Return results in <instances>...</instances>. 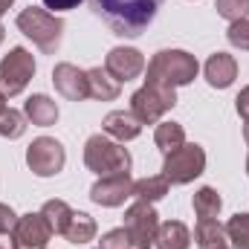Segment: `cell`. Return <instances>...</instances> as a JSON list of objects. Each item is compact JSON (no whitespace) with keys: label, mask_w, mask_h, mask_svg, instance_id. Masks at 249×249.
Masks as SVG:
<instances>
[{"label":"cell","mask_w":249,"mask_h":249,"mask_svg":"<svg viewBox=\"0 0 249 249\" xmlns=\"http://www.w3.org/2000/svg\"><path fill=\"white\" fill-rule=\"evenodd\" d=\"M102 130H105L110 139H116V142H130V139H136V136L142 133V122H139L130 110H113V113L105 116Z\"/></svg>","instance_id":"obj_15"},{"label":"cell","mask_w":249,"mask_h":249,"mask_svg":"<svg viewBox=\"0 0 249 249\" xmlns=\"http://www.w3.org/2000/svg\"><path fill=\"white\" fill-rule=\"evenodd\" d=\"M154 142L162 154H171L180 145H186V130H183L180 122H160L157 130H154Z\"/></svg>","instance_id":"obj_21"},{"label":"cell","mask_w":249,"mask_h":249,"mask_svg":"<svg viewBox=\"0 0 249 249\" xmlns=\"http://www.w3.org/2000/svg\"><path fill=\"white\" fill-rule=\"evenodd\" d=\"M235 107H238V113L244 116V119H249V84L238 93V99H235Z\"/></svg>","instance_id":"obj_32"},{"label":"cell","mask_w":249,"mask_h":249,"mask_svg":"<svg viewBox=\"0 0 249 249\" xmlns=\"http://www.w3.org/2000/svg\"><path fill=\"white\" fill-rule=\"evenodd\" d=\"M247 174H249V157H247Z\"/></svg>","instance_id":"obj_39"},{"label":"cell","mask_w":249,"mask_h":249,"mask_svg":"<svg viewBox=\"0 0 249 249\" xmlns=\"http://www.w3.org/2000/svg\"><path fill=\"white\" fill-rule=\"evenodd\" d=\"M0 249H15V241H12V232H9V235H0Z\"/></svg>","instance_id":"obj_33"},{"label":"cell","mask_w":249,"mask_h":249,"mask_svg":"<svg viewBox=\"0 0 249 249\" xmlns=\"http://www.w3.org/2000/svg\"><path fill=\"white\" fill-rule=\"evenodd\" d=\"M188 244H191V232H188L186 223H180V220L160 223L157 238H154L157 249H188Z\"/></svg>","instance_id":"obj_18"},{"label":"cell","mask_w":249,"mask_h":249,"mask_svg":"<svg viewBox=\"0 0 249 249\" xmlns=\"http://www.w3.org/2000/svg\"><path fill=\"white\" fill-rule=\"evenodd\" d=\"M3 38H6V29H3V26H0V44H3Z\"/></svg>","instance_id":"obj_36"},{"label":"cell","mask_w":249,"mask_h":249,"mask_svg":"<svg viewBox=\"0 0 249 249\" xmlns=\"http://www.w3.org/2000/svg\"><path fill=\"white\" fill-rule=\"evenodd\" d=\"M53 238V229L47 226L44 214L41 212H29V214H20L15 229H12V241L15 249H47Z\"/></svg>","instance_id":"obj_10"},{"label":"cell","mask_w":249,"mask_h":249,"mask_svg":"<svg viewBox=\"0 0 249 249\" xmlns=\"http://www.w3.org/2000/svg\"><path fill=\"white\" fill-rule=\"evenodd\" d=\"M157 229H160V214H157L154 203L136 200V203L124 212V232L130 235L133 249H151L154 247Z\"/></svg>","instance_id":"obj_8"},{"label":"cell","mask_w":249,"mask_h":249,"mask_svg":"<svg viewBox=\"0 0 249 249\" xmlns=\"http://www.w3.org/2000/svg\"><path fill=\"white\" fill-rule=\"evenodd\" d=\"M194 241H197L200 249H217V247L226 244V229L217 223V217H212V220H197Z\"/></svg>","instance_id":"obj_22"},{"label":"cell","mask_w":249,"mask_h":249,"mask_svg":"<svg viewBox=\"0 0 249 249\" xmlns=\"http://www.w3.org/2000/svg\"><path fill=\"white\" fill-rule=\"evenodd\" d=\"M174 105H177V93L174 87H165V84H145L130 96V113L142 124L160 122Z\"/></svg>","instance_id":"obj_5"},{"label":"cell","mask_w":249,"mask_h":249,"mask_svg":"<svg viewBox=\"0 0 249 249\" xmlns=\"http://www.w3.org/2000/svg\"><path fill=\"white\" fill-rule=\"evenodd\" d=\"M53 84L70 102H84L90 99V84H87V70H78L75 64L61 61L53 70Z\"/></svg>","instance_id":"obj_12"},{"label":"cell","mask_w":249,"mask_h":249,"mask_svg":"<svg viewBox=\"0 0 249 249\" xmlns=\"http://www.w3.org/2000/svg\"><path fill=\"white\" fill-rule=\"evenodd\" d=\"M84 165L99 177L124 174L130 171V154L122 142L110 139L107 133H96L84 142Z\"/></svg>","instance_id":"obj_4"},{"label":"cell","mask_w":249,"mask_h":249,"mask_svg":"<svg viewBox=\"0 0 249 249\" xmlns=\"http://www.w3.org/2000/svg\"><path fill=\"white\" fill-rule=\"evenodd\" d=\"M0 107H6V96L3 93H0Z\"/></svg>","instance_id":"obj_37"},{"label":"cell","mask_w":249,"mask_h":249,"mask_svg":"<svg viewBox=\"0 0 249 249\" xmlns=\"http://www.w3.org/2000/svg\"><path fill=\"white\" fill-rule=\"evenodd\" d=\"M217 249H235V247H226V244H223V247H217Z\"/></svg>","instance_id":"obj_38"},{"label":"cell","mask_w":249,"mask_h":249,"mask_svg":"<svg viewBox=\"0 0 249 249\" xmlns=\"http://www.w3.org/2000/svg\"><path fill=\"white\" fill-rule=\"evenodd\" d=\"M206 171V151L194 142L180 145L177 151L165 154V162H162V174L171 186H188L191 180H197L200 174Z\"/></svg>","instance_id":"obj_6"},{"label":"cell","mask_w":249,"mask_h":249,"mask_svg":"<svg viewBox=\"0 0 249 249\" xmlns=\"http://www.w3.org/2000/svg\"><path fill=\"white\" fill-rule=\"evenodd\" d=\"M32 75H35L32 53L23 47H12L9 55H3V61H0V93L6 99L20 96L26 90V84L32 81Z\"/></svg>","instance_id":"obj_7"},{"label":"cell","mask_w":249,"mask_h":249,"mask_svg":"<svg viewBox=\"0 0 249 249\" xmlns=\"http://www.w3.org/2000/svg\"><path fill=\"white\" fill-rule=\"evenodd\" d=\"M26 133V116L12 107H0V136L3 139H20Z\"/></svg>","instance_id":"obj_25"},{"label":"cell","mask_w":249,"mask_h":249,"mask_svg":"<svg viewBox=\"0 0 249 249\" xmlns=\"http://www.w3.org/2000/svg\"><path fill=\"white\" fill-rule=\"evenodd\" d=\"M44 6L55 15V12H70V9L81 6V0H44Z\"/></svg>","instance_id":"obj_31"},{"label":"cell","mask_w":249,"mask_h":249,"mask_svg":"<svg viewBox=\"0 0 249 249\" xmlns=\"http://www.w3.org/2000/svg\"><path fill=\"white\" fill-rule=\"evenodd\" d=\"M223 229H226V241H232L235 249H249V214L247 212H238L235 217H229V223Z\"/></svg>","instance_id":"obj_26"},{"label":"cell","mask_w":249,"mask_h":249,"mask_svg":"<svg viewBox=\"0 0 249 249\" xmlns=\"http://www.w3.org/2000/svg\"><path fill=\"white\" fill-rule=\"evenodd\" d=\"M168 186L171 183L165 180V174H151V177H142L133 183V197L145 200V203H157L168 194Z\"/></svg>","instance_id":"obj_20"},{"label":"cell","mask_w":249,"mask_h":249,"mask_svg":"<svg viewBox=\"0 0 249 249\" xmlns=\"http://www.w3.org/2000/svg\"><path fill=\"white\" fill-rule=\"evenodd\" d=\"M90 6L113 29V35L139 38L157 18L162 0H90Z\"/></svg>","instance_id":"obj_1"},{"label":"cell","mask_w":249,"mask_h":249,"mask_svg":"<svg viewBox=\"0 0 249 249\" xmlns=\"http://www.w3.org/2000/svg\"><path fill=\"white\" fill-rule=\"evenodd\" d=\"M12 3H15V0H0V18H3V15L12 9Z\"/></svg>","instance_id":"obj_34"},{"label":"cell","mask_w":249,"mask_h":249,"mask_svg":"<svg viewBox=\"0 0 249 249\" xmlns=\"http://www.w3.org/2000/svg\"><path fill=\"white\" fill-rule=\"evenodd\" d=\"M99 249H133V244H130V235L122 229H110L102 241H99Z\"/></svg>","instance_id":"obj_29"},{"label":"cell","mask_w":249,"mask_h":249,"mask_svg":"<svg viewBox=\"0 0 249 249\" xmlns=\"http://www.w3.org/2000/svg\"><path fill=\"white\" fill-rule=\"evenodd\" d=\"M41 214H44L47 226L53 229V235H64V229H67V223H70V217H72V209H70L64 200H47V203L41 206Z\"/></svg>","instance_id":"obj_24"},{"label":"cell","mask_w":249,"mask_h":249,"mask_svg":"<svg viewBox=\"0 0 249 249\" xmlns=\"http://www.w3.org/2000/svg\"><path fill=\"white\" fill-rule=\"evenodd\" d=\"M18 29L47 55H55L58 47H61V35H64V20L58 15L47 12V9H38V6H29L23 9L18 18H15Z\"/></svg>","instance_id":"obj_3"},{"label":"cell","mask_w":249,"mask_h":249,"mask_svg":"<svg viewBox=\"0 0 249 249\" xmlns=\"http://www.w3.org/2000/svg\"><path fill=\"white\" fill-rule=\"evenodd\" d=\"M226 41H229L235 50H241V53H249V18L229 23V29H226Z\"/></svg>","instance_id":"obj_28"},{"label":"cell","mask_w":249,"mask_h":249,"mask_svg":"<svg viewBox=\"0 0 249 249\" xmlns=\"http://www.w3.org/2000/svg\"><path fill=\"white\" fill-rule=\"evenodd\" d=\"M96 232H99V226H96V220H93L90 214H84V212H72V217H70V223H67V229H64L61 238H67L70 244L78 247V244L93 241Z\"/></svg>","instance_id":"obj_19"},{"label":"cell","mask_w":249,"mask_h":249,"mask_svg":"<svg viewBox=\"0 0 249 249\" xmlns=\"http://www.w3.org/2000/svg\"><path fill=\"white\" fill-rule=\"evenodd\" d=\"M244 142H247V145H249V119H247V122H244Z\"/></svg>","instance_id":"obj_35"},{"label":"cell","mask_w":249,"mask_h":249,"mask_svg":"<svg viewBox=\"0 0 249 249\" xmlns=\"http://www.w3.org/2000/svg\"><path fill=\"white\" fill-rule=\"evenodd\" d=\"M15 223H18V214L6 203H0V235H9L15 229Z\"/></svg>","instance_id":"obj_30"},{"label":"cell","mask_w":249,"mask_h":249,"mask_svg":"<svg viewBox=\"0 0 249 249\" xmlns=\"http://www.w3.org/2000/svg\"><path fill=\"white\" fill-rule=\"evenodd\" d=\"M23 116H26L32 124H38V127H50V124L58 122V105H55L50 96L35 93V96L26 99V105H23Z\"/></svg>","instance_id":"obj_16"},{"label":"cell","mask_w":249,"mask_h":249,"mask_svg":"<svg viewBox=\"0 0 249 249\" xmlns=\"http://www.w3.org/2000/svg\"><path fill=\"white\" fill-rule=\"evenodd\" d=\"M64 162H67V151H64L61 142L53 139V136H38L26 148V165L38 177H55L64 168Z\"/></svg>","instance_id":"obj_9"},{"label":"cell","mask_w":249,"mask_h":249,"mask_svg":"<svg viewBox=\"0 0 249 249\" xmlns=\"http://www.w3.org/2000/svg\"><path fill=\"white\" fill-rule=\"evenodd\" d=\"M200 72L197 58L186 50H160L148 61V78L145 84H165V87H183L191 84Z\"/></svg>","instance_id":"obj_2"},{"label":"cell","mask_w":249,"mask_h":249,"mask_svg":"<svg viewBox=\"0 0 249 249\" xmlns=\"http://www.w3.org/2000/svg\"><path fill=\"white\" fill-rule=\"evenodd\" d=\"M214 9H217V15H220V18H226L229 23L249 18V0H217V3H214Z\"/></svg>","instance_id":"obj_27"},{"label":"cell","mask_w":249,"mask_h":249,"mask_svg":"<svg viewBox=\"0 0 249 249\" xmlns=\"http://www.w3.org/2000/svg\"><path fill=\"white\" fill-rule=\"evenodd\" d=\"M203 72H206V81H209L212 87L226 90V87L238 78V61H235V55H229V53H214V55H209Z\"/></svg>","instance_id":"obj_14"},{"label":"cell","mask_w":249,"mask_h":249,"mask_svg":"<svg viewBox=\"0 0 249 249\" xmlns=\"http://www.w3.org/2000/svg\"><path fill=\"white\" fill-rule=\"evenodd\" d=\"M105 70L122 84V81L136 78V75L145 70V58H142V53L133 50V47H113V50L107 53V58H105Z\"/></svg>","instance_id":"obj_13"},{"label":"cell","mask_w":249,"mask_h":249,"mask_svg":"<svg viewBox=\"0 0 249 249\" xmlns=\"http://www.w3.org/2000/svg\"><path fill=\"white\" fill-rule=\"evenodd\" d=\"M191 203H194V212H197V217H200V220H212V217H217V214H220V209H223L220 194H217L212 186L197 188Z\"/></svg>","instance_id":"obj_23"},{"label":"cell","mask_w":249,"mask_h":249,"mask_svg":"<svg viewBox=\"0 0 249 249\" xmlns=\"http://www.w3.org/2000/svg\"><path fill=\"white\" fill-rule=\"evenodd\" d=\"M87 84H90V99H99V102H113V99H119V93H122V84H119L105 67L87 70Z\"/></svg>","instance_id":"obj_17"},{"label":"cell","mask_w":249,"mask_h":249,"mask_svg":"<svg viewBox=\"0 0 249 249\" xmlns=\"http://www.w3.org/2000/svg\"><path fill=\"white\" fill-rule=\"evenodd\" d=\"M133 177L130 171L124 174H110V177H99V183H93L90 188V200L96 206H105V209H113V206H122L127 197H133Z\"/></svg>","instance_id":"obj_11"}]
</instances>
